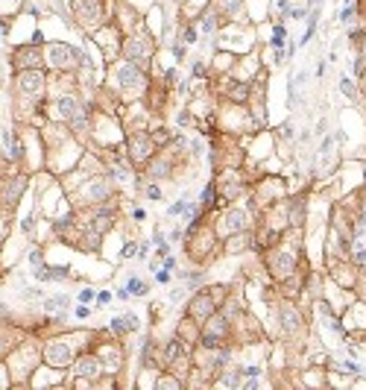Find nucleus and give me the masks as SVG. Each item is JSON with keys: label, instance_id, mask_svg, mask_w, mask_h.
I'll return each instance as SVG.
<instances>
[{"label": "nucleus", "instance_id": "obj_3", "mask_svg": "<svg viewBox=\"0 0 366 390\" xmlns=\"http://www.w3.org/2000/svg\"><path fill=\"white\" fill-rule=\"evenodd\" d=\"M299 264H302V253H299V244H287V235L276 244L264 250V267L269 273V279L276 285H282L284 279L296 276L299 273Z\"/></svg>", "mask_w": 366, "mask_h": 390}, {"label": "nucleus", "instance_id": "obj_36", "mask_svg": "<svg viewBox=\"0 0 366 390\" xmlns=\"http://www.w3.org/2000/svg\"><path fill=\"white\" fill-rule=\"evenodd\" d=\"M155 282L167 288V285L173 282V270H167V267H158V270H155Z\"/></svg>", "mask_w": 366, "mask_h": 390}, {"label": "nucleus", "instance_id": "obj_1", "mask_svg": "<svg viewBox=\"0 0 366 390\" xmlns=\"http://www.w3.org/2000/svg\"><path fill=\"white\" fill-rule=\"evenodd\" d=\"M109 91H115L117 100L129 103V100H141V97H147L150 94V73L141 68V65H135L129 59H117L109 65Z\"/></svg>", "mask_w": 366, "mask_h": 390}, {"label": "nucleus", "instance_id": "obj_42", "mask_svg": "<svg viewBox=\"0 0 366 390\" xmlns=\"http://www.w3.org/2000/svg\"><path fill=\"white\" fill-rule=\"evenodd\" d=\"M117 293H112V290H97V305H109V302H112V299H115Z\"/></svg>", "mask_w": 366, "mask_h": 390}, {"label": "nucleus", "instance_id": "obj_32", "mask_svg": "<svg viewBox=\"0 0 366 390\" xmlns=\"http://www.w3.org/2000/svg\"><path fill=\"white\" fill-rule=\"evenodd\" d=\"M276 141H287V144H293L296 141V129H293V123L290 120H284L282 123V129H279V138Z\"/></svg>", "mask_w": 366, "mask_h": 390}, {"label": "nucleus", "instance_id": "obj_37", "mask_svg": "<svg viewBox=\"0 0 366 390\" xmlns=\"http://www.w3.org/2000/svg\"><path fill=\"white\" fill-rule=\"evenodd\" d=\"M334 367H337V370H343V373H357V375L363 373L357 361H343V364H334Z\"/></svg>", "mask_w": 366, "mask_h": 390}, {"label": "nucleus", "instance_id": "obj_41", "mask_svg": "<svg viewBox=\"0 0 366 390\" xmlns=\"http://www.w3.org/2000/svg\"><path fill=\"white\" fill-rule=\"evenodd\" d=\"M182 211H185V197L182 200H176V203L167 208V217H182Z\"/></svg>", "mask_w": 366, "mask_h": 390}, {"label": "nucleus", "instance_id": "obj_15", "mask_svg": "<svg viewBox=\"0 0 366 390\" xmlns=\"http://www.w3.org/2000/svg\"><path fill=\"white\" fill-rule=\"evenodd\" d=\"M279 326H282V332L287 338H296L305 329V320H302V311L296 308V299L282 296V302H279Z\"/></svg>", "mask_w": 366, "mask_h": 390}, {"label": "nucleus", "instance_id": "obj_16", "mask_svg": "<svg viewBox=\"0 0 366 390\" xmlns=\"http://www.w3.org/2000/svg\"><path fill=\"white\" fill-rule=\"evenodd\" d=\"M30 188V173H9L3 176V208H15L21 203V197L27 194Z\"/></svg>", "mask_w": 366, "mask_h": 390}, {"label": "nucleus", "instance_id": "obj_44", "mask_svg": "<svg viewBox=\"0 0 366 390\" xmlns=\"http://www.w3.org/2000/svg\"><path fill=\"white\" fill-rule=\"evenodd\" d=\"M73 314H76V320H85V317H88V314H91V308L85 305V302H79V305L73 308Z\"/></svg>", "mask_w": 366, "mask_h": 390}, {"label": "nucleus", "instance_id": "obj_33", "mask_svg": "<svg viewBox=\"0 0 366 390\" xmlns=\"http://www.w3.org/2000/svg\"><path fill=\"white\" fill-rule=\"evenodd\" d=\"M76 299L85 302V305H91V302H97V290L94 288H79L76 290Z\"/></svg>", "mask_w": 366, "mask_h": 390}, {"label": "nucleus", "instance_id": "obj_17", "mask_svg": "<svg viewBox=\"0 0 366 390\" xmlns=\"http://www.w3.org/2000/svg\"><path fill=\"white\" fill-rule=\"evenodd\" d=\"M94 349H97V355L103 358V364H106V370H109V373H120V367H123V361H126V352H123L120 338L109 340V343H100V338H97Z\"/></svg>", "mask_w": 366, "mask_h": 390}, {"label": "nucleus", "instance_id": "obj_29", "mask_svg": "<svg viewBox=\"0 0 366 390\" xmlns=\"http://www.w3.org/2000/svg\"><path fill=\"white\" fill-rule=\"evenodd\" d=\"M360 12V6L357 3H346L343 9H340V15H337V21L343 24V27H351V21H354V15Z\"/></svg>", "mask_w": 366, "mask_h": 390}, {"label": "nucleus", "instance_id": "obj_40", "mask_svg": "<svg viewBox=\"0 0 366 390\" xmlns=\"http://www.w3.org/2000/svg\"><path fill=\"white\" fill-rule=\"evenodd\" d=\"M243 373H246V378H258L264 373V364H243Z\"/></svg>", "mask_w": 366, "mask_h": 390}, {"label": "nucleus", "instance_id": "obj_10", "mask_svg": "<svg viewBox=\"0 0 366 390\" xmlns=\"http://www.w3.org/2000/svg\"><path fill=\"white\" fill-rule=\"evenodd\" d=\"M44 62L53 73H70V70L79 68V59H76V47L67 44V41H53L44 44Z\"/></svg>", "mask_w": 366, "mask_h": 390}, {"label": "nucleus", "instance_id": "obj_20", "mask_svg": "<svg viewBox=\"0 0 366 390\" xmlns=\"http://www.w3.org/2000/svg\"><path fill=\"white\" fill-rule=\"evenodd\" d=\"M138 329H141V320H138L135 311H123V314L112 317V323H109V332H112L115 338H126V335H132Z\"/></svg>", "mask_w": 366, "mask_h": 390}, {"label": "nucleus", "instance_id": "obj_30", "mask_svg": "<svg viewBox=\"0 0 366 390\" xmlns=\"http://www.w3.org/2000/svg\"><path fill=\"white\" fill-rule=\"evenodd\" d=\"M141 191H144V197H147V200H152V203H158V200H161V188H158V182H155V179H147V182L141 185Z\"/></svg>", "mask_w": 366, "mask_h": 390}, {"label": "nucleus", "instance_id": "obj_2", "mask_svg": "<svg viewBox=\"0 0 366 390\" xmlns=\"http://www.w3.org/2000/svg\"><path fill=\"white\" fill-rule=\"evenodd\" d=\"M12 97H15L18 109L30 106L35 118H41V109L47 106V76L41 68L33 70H15L12 76Z\"/></svg>", "mask_w": 366, "mask_h": 390}, {"label": "nucleus", "instance_id": "obj_21", "mask_svg": "<svg viewBox=\"0 0 366 390\" xmlns=\"http://www.w3.org/2000/svg\"><path fill=\"white\" fill-rule=\"evenodd\" d=\"M38 282H67L70 279V267L67 264H41L38 270H33Z\"/></svg>", "mask_w": 366, "mask_h": 390}, {"label": "nucleus", "instance_id": "obj_28", "mask_svg": "<svg viewBox=\"0 0 366 390\" xmlns=\"http://www.w3.org/2000/svg\"><path fill=\"white\" fill-rule=\"evenodd\" d=\"M340 91H343V94H346L351 103L360 100V88L354 85V80H351V76H343V80H340Z\"/></svg>", "mask_w": 366, "mask_h": 390}, {"label": "nucleus", "instance_id": "obj_46", "mask_svg": "<svg viewBox=\"0 0 366 390\" xmlns=\"http://www.w3.org/2000/svg\"><path fill=\"white\" fill-rule=\"evenodd\" d=\"M325 70H328V59H325V62H319V65H316V76H325Z\"/></svg>", "mask_w": 366, "mask_h": 390}, {"label": "nucleus", "instance_id": "obj_25", "mask_svg": "<svg viewBox=\"0 0 366 390\" xmlns=\"http://www.w3.org/2000/svg\"><path fill=\"white\" fill-rule=\"evenodd\" d=\"M200 35H202L200 24H197V21H188V24L182 27V35H179V38H182L185 44L191 47V44H197V41H200Z\"/></svg>", "mask_w": 366, "mask_h": 390}, {"label": "nucleus", "instance_id": "obj_24", "mask_svg": "<svg viewBox=\"0 0 366 390\" xmlns=\"http://www.w3.org/2000/svg\"><path fill=\"white\" fill-rule=\"evenodd\" d=\"M67 308H70V296H65V293H56V296L44 299V311L47 314H67Z\"/></svg>", "mask_w": 366, "mask_h": 390}, {"label": "nucleus", "instance_id": "obj_27", "mask_svg": "<svg viewBox=\"0 0 366 390\" xmlns=\"http://www.w3.org/2000/svg\"><path fill=\"white\" fill-rule=\"evenodd\" d=\"M182 282H185V288L188 290H197V288L205 285V273L202 270H188V273H182Z\"/></svg>", "mask_w": 366, "mask_h": 390}, {"label": "nucleus", "instance_id": "obj_22", "mask_svg": "<svg viewBox=\"0 0 366 390\" xmlns=\"http://www.w3.org/2000/svg\"><path fill=\"white\" fill-rule=\"evenodd\" d=\"M217 12L223 15L226 24H237V21H243V12H246V6H243V0H214Z\"/></svg>", "mask_w": 366, "mask_h": 390}, {"label": "nucleus", "instance_id": "obj_35", "mask_svg": "<svg viewBox=\"0 0 366 390\" xmlns=\"http://www.w3.org/2000/svg\"><path fill=\"white\" fill-rule=\"evenodd\" d=\"M185 296H188V288H173L170 296H167V302H170V305H182Z\"/></svg>", "mask_w": 366, "mask_h": 390}, {"label": "nucleus", "instance_id": "obj_14", "mask_svg": "<svg viewBox=\"0 0 366 390\" xmlns=\"http://www.w3.org/2000/svg\"><path fill=\"white\" fill-rule=\"evenodd\" d=\"M9 65L12 70H33V68H41V65H47L44 62V50L38 47V44H24V47H15L12 56H9Z\"/></svg>", "mask_w": 366, "mask_h": 390}, {"label": "nucleus", "instance_id": "obj_12", "mask_svg": "<svg viewBox=\"0 0 366 390\" xmlns=\"http://www.w3.org/2000/svg\"><path fill=\"white\" fill-rule=\"evenodd\" d=\"M70 373H73V378H79V381H85V384H97L109 370H106L103 358L97 355V349H85V352L76 355L73 367H70Z\"/></svg>", "mask_w": 366, "mask_h": 390}, {"label": "nucleus", "instance_id": "obj_34", "mask_svg": "<svg viewBox=\"0 0 366 390\" xmlns=\"http://www.w3.org/2000/svg\"><path fill=\"white\" fill-rule=\"evenodd\" d=\"M27 261H30V267H33V270H38V267L44 264V253L35 247V250H30V253H27Z\"/></svg>", "mask_w": 366, "mask_h": 390}, {"label": "nucleus", "instance_id": "obj_49", "mask_svg": "<svg viewBox=\"0 0 366 390\" xmlns=\"http://www.w3.org/2000/svg\"><path fill=\"white\" fill-rule=\"evenodd\" d=\"M346 3H354V0H346Z\"/></svg>", "mask_w": 366, "mask_h": 390}, {"label": "nucleus", "instance_id": "obj_9", "mask_svg": "<svg viewBox=\"0 0 366 390\" xmlns=\"http://www.w3.org/2000/svg\"><path fill=\"white\" fill-rule=\"evenodd\" d=\"M252 211L249 205H234V203H229L226 208H223V214H220V229H217V235L226 238L229 235H237V232H249V229H255V223H252Z\"/></svg>", "mask_w": 366, "mask_h": 390}, {"label": "nucleus", "instance_id": "obj_13", "mask_svg": "<svg viewBox=\"0 0 366 390\" xmlns=\"http://www.w3.org/2000/svg\"><path fill=\"white\" fill-rule=\"evenodd\" d=\"M73 12L79 15L82 27H88V30H100L109 24L106 0H73Z\"/></svg>", "mask_w": 366, "mask_h": 390}, {"label": "nucleus", "instance_id": "obj_31", "mask_svg": "<svg viewBox=\"0 0 366 390\" xmlns=\"http://www.w3.org/2000/svg\"><path fill=\"white\" fill-rule=\"evenodd\" d=\"M138 250H141V244L132 241V238H126L123 247H120V258H123V261H126V258H138Z\"/></svg>", "mask_w": 366, "mask_h": 390}, {"label": "nucleus", "instance_id": "obj_4", "mask_svg": "<svg viewBox=\"0 0 366 390\" xmlns=\"http://www.w3.org/2000/svg\"><path fill=\"white\" fill-rule=\"evenodd\" d=\"M120 56H123V59H129V62H135V65H141L144 70H150L152 59H155V38H152L144 27H138L135 33L123 35Z\"/></svg>", "mask_w": 366, "mask_h": 390}, {"label": "nucleus", "instance_id": "obj_43", "mask_svg": "<svg viewBox=\"0 0 366 390\" xmlns=\"http://www.w3.org/2000/svg\"><path fill=\"white\" fill-rule=\"evenodd\" d=\"M132 220L135 223H144V220H147V208H144V205H135V208H132Z\"/></svg>", "mask_w": 366, "mask_h": 390}, {"label": "nucleus", "instance_id": "obj_7", "mask_svg": "<svg viewBox=\"0 0 366 390\" xmlns=\"http://www.w3.org/2000/svg\"><path fill=\"white\" fill-rule=\"evenodd\" d=\"M155 153H158V144H155L150 129H129V135H126V155H129V162L141 173L152 162Z\"/></svg>", "mask_w": 366, "mask_h": 390}, {"label": "nucleus", "instance_id": "obj_18", "mask_svg": "<svg viewBox=\"0 0 366 390\" xmlns=\"http://www.w3.org/2000/svg\"><path fill=\"white\" fill-rule=\"evenodd\" d=\"M252 91H255V83H249V80H234V76H226V73H223L220 94L229 103H249Z\"/></svg>", "mask_w": 366, "mask_h": 390}, {"label": "nucleus", "instance_id": "obj_19", "mask_svg": "<svg viewBox=\"0 0 366 390\" xmlns=\"http://www.w3.org/2000/svg\"><path fill=\"white\" fill-rule=\"evenodd\" d=\"M287 220H290V229H302L305 220H308V191H299V194H290L287 200Z\"/></svg>", "mask_w": 366, "mask_h": 390}, {"label": "nucleus", "instance_id": "obj_11", "mask_svg": "<svg viewBox=\"0 0 366 390\" xmlns=\"http://www.w3.org/2000/svg\"><path fill=\"white\" fill-rule=\"evenodd\" d=\"M252 182L240 173V170L234 168H223L220 173H217V191H220V200H223V205H229V203H237L240 200V194L243 191H249Z\"/></svg>", "mask_w": 366, "mask_h": 390}, {"label": "nucleus", "instance_id": "obj_6", "mask_svg": "<svg viewBox=\"0 0 366 390\" xmlns=\"http://www.w3.org/2000/svg\"><path fill=\"white\" fill-rule=\"evenodd\" d=\"M234 340V320L220 308L214 311L208 320L202 323V335H200V346H205L208 352L211 349H220V346H226V343H232Z\"/></svg>", "mask_w": 366, "mask_h": 390}, {"label": "nucleus", "instance_id": "obj_23", "mask_svg": "<svg viewBox=\"0 0 366 390\" xmlns=\"http://www.w3.org/2000/svg\"><path fill=\"white\" fill-rule=\"evenodd\" d=\"M351 73L360 80L366 73V30L360 33V38L354 41V62H351Z\"/></svg>", "mask_w": 366, "mask_h": 390}, {"label": "nucleus", "instance_id": "obj_48", "mask_svg": "<svg viewBox=\"0 0 366 390\" xmlns=\"http://www.w3.org/2000/svg\"><path fill=\"white\" fill-rule=\"evenodd\" d=\"M363 346H366V332H363Z\"/></svg>", "mask_w": 366, "mask_h": 390}, {"label": "nucleus", "instance_id": "obj_39", "mask_svg": "<svg viewBox=\"0 0 366 390\" xmlns=\"http://www.w3.org/2000/svg\"><path fill=\"white\" fill-rule=\"evenodd\" d=\"M176 83H179V73H176V68H167L164 70V88L170 91V88H176Z\"/></svg>", "mask_w": 366, "mask_h": 390}, {"label": "nucleus", "instance_id": "obj_47", "mask_svg": "<svg viewBox=\"0 0 366 390\" xmlns=\"http://www.w3.org/2000/svg\"><path fill=\"white\" fill-rule=\"evenodd\" d=\"M363 188H366V168H363Z\"/></svg>", "mask_w": 366, "mask_h": 390}, {"label": "nucleus", "instance_id": "obj_38", "mask_svg": "<svg viewBox=\"0 0 366 390\" xmlns=\"http://www.w3.org/2000/svg\"><path fill=\"white\" fill-rule=\"evenodd\" d=\"M205 62L202 59H197V62H191V76H197V80H205Z\"/></svg>", "mask_w": 366, "mask_h": 390}, {"label": "nucleus", "instance_id": "obj_26", "mask_svg": "<svg viewBox=\"0 0 366 390\" xmlns=\"http://www.w3.org/2000/svg\"><path fill=\"white\" fill-rule=\"evenodd\" d=\"M126 288L132 290V296H150V285H147L138 273H132V276L126 279Z\"/></svg>", "mask_w": 366, "mask_h": 390}, {"label": "nucleus", "instance_id": "obj_5", "mask_svg": "<svg viewBox=\"0 0 366 390\" xmlns=\"http://www.w3.org/2000/svg\"><path fill=\"white\" fill-rule=\"evenodd\" d=\"M76 335H53L41 343V361L50 364L56 370H70L73 361H76V346H73Z\"/></svg>", "mask_w": 366, "mask_h": 390}, {"label": "nucleus", "instance_id": "obj_45", "mask_svg": "<svg viewBox=\"0 0 366 390\" xmlns=\"http://www.w3.org/2000/svg\"><path fill=\"white\" fill-rule=\"evenodd\" d=\"M161 267H167V270H176V258H173V255H164V258H161Z\"/></svg>", "mask_w": 366, "mask_h": 390}, {"label": "nucleus", "instance_id": "obj_8", "mask_svg": "<svg viewBox=\"0 0 366 390\" xmlns=\"http://www.w3.org/2000/svg\"><path fill=\"white\" fill-rule=\"evenodd\" d=\"M252 200L261 205V208H269L276 203H284L290 197L287 191V179L284 176H264V179H252V188H249Z\"/></svg>", "mask_w": 366, "mask_h": 390}]
</instances>
